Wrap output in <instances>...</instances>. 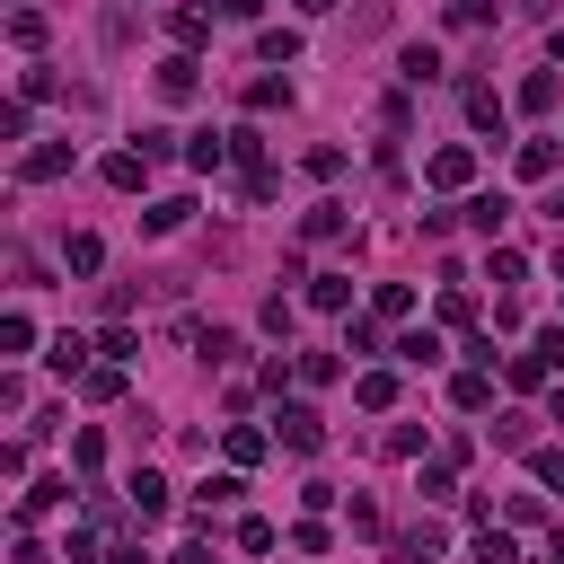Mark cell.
<instances>
[{"label": "cell", "mask_w": 564, "mask_h": 564, "mask_svg": "<svg viewBox=\"0 0 564 564\" xmlns=\"http://www.w3.org/2000/svg\"><path fill=\"white\" fill-rule=\"evenodd\" d=\"M80 388H89V406H115V397H124V362H106V371H89Z\"/></svg>", "instance_id": "27"}, {"label": "cell", "mask_w": 564, "mask_h": 564, "mask_svg": "<svg viewBox=\"0 0 564 564\" xmlns=\"http://www.w3.org/2000/svg\"><path fill=\"white\" fill-rule=\"evenodd\" d=\"M300 239H344V203H318L309 221H300Z\"/></svg>", "instance_id": "30"}, {"label": "cell", "mask_w": 564, "mask_h": 564, "mask_svg": "<svg viewBox=\"0 0 564 564\" xmlns=\"http://www.w3.org/2000/svg\"><path fill=\"white\" fill-rule=\"evenodd\" d=\"M521 177H529V185L555 177V141H521Z\"/></svg>", "instance_id": "29"}, {"label": "cell", "mask_w": 564, "mask_h": 564, "mask_svg": "<svg viewBox=\"0 0 564 564\" xmlns=\"http://www.w3.org/2000/svg\"><path fill=\"white\" fill-rule=\"evenodd\" d=\"M441 318H450V326H467V318H476V300H467V282H450V292H441Z\"/></svg>", "instance_id": "35"}, {"label": "cell", "mask_w": 564, "mask_h": 564, "mask_svg": "<svg viewBox=\"0 0 564 564\" xmlns=\"http://www.w3.org/2000/svg\"><path fill=\"white\" fill-rule=\"evenodd\" d=\"M300 168H309V177H344V151H335V141H318V151H309Z\"/></svg>", "instance_id": "34"}, {"label": "cell", "mask_w": 564, "mask_h": 564, "mask_svg": "<svg viewBox=\"0 0 564 564\" xmlns=\"http://www.w3.org/2000/svg\"><path fill=\"white\" fill-rule=\"evenodd\" d=\"M459 211H467V230H485V239H493V230L512 221V203H503V194H467Z\"/></svg>", "instance_id": "9"}, {"label": "cell", "mask_w": 564, "mask_h": 564, "mask_svg": "<svg viewBox=\"0 0 564 564\" xmlns=\"http://www.w3.org/2000/svg\"><path fill=\"white\" fill-rule=\"evenodd\" d=\"M521 273H529V265H521V247H493V256H485V282H503V292H512Z\"/></svg>", "instance_id": "28"}, {"label": "cell", "mask_w": 564, "mask_h": 564, "mask_svg": "<svg viewBox=\"0 0 564 564\" xmlns=\"http://www.w3.org/2000/svg\"><path fill=\"white\" fill-rule=\"evenodd\" d=\"M141 177H151V151H115V159H106V185H115V194H132Z\"/></svg>", "instance_id": "11"}, {"label": "cell", "mask_w": 564, "mask_h": 564, "mask_svg": "<svg viewBox=\"0 0 564 564\" xmlns=\"http://www.w3.org/2000/svg\"><path fill=\"white\" fill-rule=\"evenodd\" d=\"M106 564H151V555H141V538H115V547H106Z\"/></svg>", "instance_id": "41"}, {"label": "cell", "mask_w": 564, "mask_h": 564, "mask_svg": "<svg viewBox=\"0 0 564 564\" xmlns=\"http://www.w3.org/2000/svg\"><path fill=\"white\" fill-rule=\"evenodd\" d=\"M450 397H459V414H485V406H493V380H485V371L467 362V371L450 380Z\"/></svg>", "instance_id": "10"}, {"label": "cell", "mask_w": 564, "mask_h": 564, "mask_svg": "<svg viewBox=\"0 0 564 564\" xmlns=\"http://www.w3.org/2000/svg\"><path fill=\"white\" fill-rule=\"evenodd\" d=\"M168 36H177V44H211V10H194V0H185V10H168Z\"/></svg>", "instance_id": "16"}, {"label": "cell", "mask_w": 564, "mask_h": 564, "mask_svg": "<svg viewBox=\"0 0 564 564\" xmlns=\"http://www.w3.org/2000/svg\"><path fill=\"white\" fill-rule=\"evenodd\" d=\"M185 211H194V203H185V194H168V203H151V211H141V230H151V239H168V230H185Z\"/></svg>", "instance_id": "17"}, {"label": "cell", "mask_w": 564, "mask_h": 564, "mask_svg": "<svg viewBox=\"0 0 564 564\" xmlns=\"http://www.w3.org/2000/svg\"><path fill=\"white\" fill-rule=\"evenodd\" d=\"M239 493H247L239 476H203V493H194V529H211V512H230Z\"/></svg>", "instance_id": "4"}, {"label": "cell", "mask_w": 564, "mask_h": 564, "mask_svg": "<svg viewBox=\"0 0 564 564\" xmlns=\"http://www.w3.org/2000/svg\"><path fill=\"white\" fill-rule=\"evenodd\" d=\"M292 547H300V555H326L335 538H326V521H300V529H292Z\"/></svg>", "instance_id": "37"}, {"label": "cell", "mask_w": 564, "mask_h": 564, "mask_svg": "<svg viewBox=\"0 0 564 564\" xmlns=\"http://www.w3.org/2000/svg\"><path fill=\"white\" fill-rule=\"evenodd\" d=\"M555 106V70H529V80H521V115H547Z\"/></svg>", "instance_id": "26"}, {"label": "cell", "mask_w": 564, "mask_h": 564, "mask_svg": "<svg viewBox=\"0 0 564 564\" xmlns=\"http://www.w3.org/2000/svg\"><path fill=\"white\" fill-rule=\"evenodd\" d=\"M124 493H132V521H141V529H151V521H168V476L132 467V485H124Z\"/></svg>", "instance_id": "3"}, {"label": "cell", "mask_w": 564, "mask_h": 564, "mask_svg": "<svg viewBox=\"0 0 564 564\" xmlns=\"http://www.w3.org/2000/svg\"><path fill=\"white\" fill-rule=\"evenodd\" d=\"M256 53H265V62H300V27H265Z\"/></svg>", "instance_id": "23"}, {"label": "cell", "mask_w": 564, "mask_h": 564, "mask_svg": "<svg viewBox=\"0 0 564 564\" xmlns=\"http://www.w3.org/2000/svg\"><path fill=\"white\" fill-rule=\"evenodd\" d=\"M53 177H70V151H62V141H44V151H27V185H53Z\"/></svg>", "instance_id": "13"}, {"label": "cell", "mask_w": 564, "mask_h": 564, "mask_svg": "<svg viewBox=\"0 0 564 564\" xmlns=\"http://www.w3.org/2000/svg\"><path fill=\"white\" fill-rule=\"evenodd\" d=\"M467 124L503 141V98H493V89H467Z\"/></svg>", "instance_id": "18"}, {"label": "cell", "mask_w": 564, "mask_h": 564, "mask_svg": "<svg viewBox=\"0 0 564 564\" xmlns=\"http://www.w3.org/2000/svg\"><path fill=\"white\" fill-rule=\"evenodd\" d=\"M98 352H106V362H141V335H132V326H124V318H115V326H106V335H98Z\"/></svg>", "instance_id": "24"}, {"label": "cell", "mask_w": 564, "mask_h": 564, "mask_svg": "<svg viewBox=\"0 0 564 564\" xmlns=\"http://www.w3.org/2000/svg\"><path fill=\"white\" fill-rule=\"evenodd\" d=\"M10 44L36 53V44H44V10H18V18H10Z\"/></svg>", "instance_id": "33"}, {"label": "cell", "mask_w": 564, "mask_h": 564, "mask_svg": "<svg viewBox=\"0 0 564 564\" xmlns=\"http://www.w3.org/2000/svg\"><path fill=\"white\" fill-rule=\"evenodd\" d=\"M70 467L98 476V467H106V433H70Z\"/></svg>", "instance_id": "25"}, {"label": "cell", "mask_w": 564, "mask_h": 564, "mask_svg": "<svg viewBox=\"0 0 564 564\" xmlns=\"http://www.w3.org/2000/svg\"><path fill=\"white\" fill-rule=\"evenodd\" d=\"M70 503V476H36V493L18 503V521H44V512H62Z\"/></svg>", "instance_id": "8"}, {"label": "cell", "mask_w": 564, "mask_h": 564, "mask_svg": "<svg viewBox=\"0 0 564 564\" xmlns=\"http://www.w3.org/2000/svg\"><path fill=\"white\" fill-rule=\"evenodd\" d=\"M529 476L538 485H564V450H529Z\"/></svg>", "instance_id": "38"}, {"label": "cell", "mask_w": 564, "mask_h": 564, "mask_svg": "<svg viewBox=\"0 0 564 564\" xmlns=\"http://www.w3.org/2000/svg\"><path fill=\"white\" fill-rule=\"evenodd\" d=\"M406 309H414L406 282H380V292H371V318H406Z\"/></svg>", "instance_id": "32"}, {"label": "cell", "mask_w": 564, "mask_h": 564, "mask_svg": "<svg viewBox=\"0 0 564 564\" xmlns=\"http://www.w3.org/2000/svg\"><path fill=\"white\" fill-rule=\"evenodd\" d=\"M27 344H36V318L10 309V318H0V352H27Z\"/></svg>", "instance_id": "31"}, {"label": "cell", "mask_w": 564, "mask_h": 564, "mask_svg": "<svg viewBox=\"0 0 564 564\" xmlns=\"http://www.w3.org/2000/svg\"><path fill=\"white\" fill-rule=\"evenodd\" d=\"M397 362H406V371H433V362H441V335H433V326H423V335H397Z\"/></svg>", "instance_id": "12"}, {"label": "cell", "mask_w": 564, "mask_h": 564, "mask_svg": "<svg viewBox=\"0 0 564 564\" xmlns=\"http://www.w3.org/2000/svg\"><path fill=\"white\" fill-rule=\"evenodd\" d=\"M441 547H450V538H441V521H414V529L397 538V564H433Z\"/></svg>", "instance_id": "6"}, {"label": "cell", "mask_w": 564, "mask_h": 564, "mask_svg": "<svg viewBox=\"0 0 564 564\" xmlns=\"http://www.w3.org/2000/svg\"><path fill=\"white\" fill-rule=\"evenodd\" d=\"M273 423H282V450H300V459H318V450H326V423H318V406H282Z\"/></svg>", "instance_id": "2"}, {"label": "cell", "mask_w": 564, "mask_h": 564, "mask_svg": "<svg viewBox=\"0 0 564 564\" xmlns=\"http://www.w3.org/2000/svg\"><path fill=\"white\" fill-rule=\"evenodd\" d=\"M352 397H362L371 414H388V406H397V371H362V380H352Z\"/></svg>", "instance_id": "14"}, {"label": "cell", "mask_w": 564, "mask_h": 564, "mask_svg": "<svg viewBox=\"0 0 564 564\" xmlns=\"http://www.w3.org/2000/svg\"><path fill=\"white\" fill-rule=\"evenodd\" d=\"M300 10H309V18H318V10H335V0H300Z\"/></svg>", "instance_id": "46"}, {"label": "cell", "mask_w": 564, "mask_h": 564, "mask_svg": "<svg viewBox=\"0 0 564 564\" xmlns=\"http://www.w3.org/2000/svg\"><path fill=\"white\" fill-rule=\"evenodd\" d=\"M221 10H230V18H265V0H221Z\"/></svg>", "instance_id": "43"}, {"label": "cell", "mask_w": 564, "mask_h": 564, "mask_svg": "<svg viewBox=\"0 0 564 564\" xmlns=\"http://www.w3.org/2000/svg\"><path fill=\"white\" fill-rule=\"evenodd\" d=\"M423 185H433V194H459V185H476V151H467V141H441V151L423 159Z\"/></svg>", "instance_id": "1"}, {"label": "cell", "mask_w": 564, "mask_h": 564, "mask_svg": "<svg viewBox=\"0 0 564 564\" xmlns=\"http://www.w3.org/2000/svg\"><path fill=\"white\" fill-rule=\"evenodd\" d=\"M221 450H230V467H256V459H265V433H256V423H230Z\"/></svg>", "instance_id": "21"}, {"label": "cell", "mask_w": 564, "mask_h": 564, "mask_svg": "<svg viewBox=\"0 0 564 564\" xmlns=\"http://www.w3.org/2000/svg\"><path fill=\"white\" fill-rule=\"evenodd\" d=\"M62 265H70V273H98V265H106V247H98L89 230H70V239H62Z\"/></svg>", "instance_id": "19"}, {"label": "cell", "mask_w": 564, "mask_h": 564, "mask_svg": "<svg viewBox=\"0 0 564 564\" xmlns=\"http://www.w3.org/2000/svg\"><path fill=\"white\" fill-rule=\"evenodd\" d=\"M547 221H555V230H564V185H555V194H547Z\"/></svg>", "instance_id": "44"}, {"label": "cell", "mask_w": 564, "mask_h": 564, "mask_svg": "<svg viewBox=\"0 0 564 564\" xmlns=\"http://www.w3.org/2000/svg\"><path fill=\"white\" fill-rule=\"evenodd\" d=\"M282 98H292V89H282V80H247V106H256V115H273Z\"/></svg>", "instance_id": "36"}, {"label": "cell", "mask_w": 564, "mask_h": 564, "mask_svg": "<svg viewBox=\"0 0 564 564\" xmlns=\"http://www.w3.org/2000/svg\"><path fill=\"white\" fill-rule=\"evenodd\" d=\"M89 352H98L89 335H53V352H44V362H53L62 380H89Z\"/></svg>", "instance_id": "7"}, {"label": "cell", "mask_w": 564, "mask_h": 564, "mask_svg": "<svg viewBox=\"0 0 564 564\" xmlns=\"http://www.w3.org/2000/svg\"><path fill=\"white\" fill-rule=\"evenodd\" d=\"M397 70H406V89H433V80H441V53H433V44H406Z\"/></svg>", "instance_id": "15"}, {"label": "cell", "mask_w": 564, "mask_h": 564, "mask_svg": "<svg viewBox=\"0 0 564 564\" xmlns=\"http://www.w3.org/2000/svg\"><path fill=\"white\" fill-rule=\"evenodd\" d=\"M151 80H159V98H168V106H185V98H194V53H168Z\"/></svg>", "instance_id": "5"}, {"label": "cell", "mask_w": 564, "mask_h": 564, "mask_svg": "<svg viewBox=\"0 0 564 564\" xmlns=\"http://www.w3.org/2000/svg\"><path fill=\"white\" fill-rule=\"evenodd\" d=\"M547 53H555V62H564V27H547Z\"/></svg>", "instance_id": "45"}, {"label": "cell", "mask_w": 564, "mask_h": 564, "mask_svg": "<svg viewBox=\"0 0 564 564\" xmlns=\"http://www.w3.org/2000/svg\"><path fill=\"white\" fill-rule=\"evenodd\" d=\"M538 352H547V371H564V326H547V335H538Z\"/></svg>", "instance_id": "40"}, {"label": "cell", "mask_w": 564, "mask_h": 564, "mask_svg": "<svg viewBox=\"0 0 564 564\" xmlns=\"http://www.w3.org/2000/svg\"><path fill=\"white\" fill-rule=\"evenodd\" d=\"M450 18H459V27H485V18H493V0H450Z\"/></svg>", "instance_id": "39"}, {"label": "cell", "mask_w": 564, "mask_h": 564, "mask_svg": "<svg viewBox=\"0 0 564 564\" xmlns=\"http://www.w3.org/2000/svg\"><path fill=\"white\" fill-rule=\"evenodd\" d=\"M309 300H318V309H344V300H352V273H309Z\"/></svg>", "instance_id": "22"}, {"label": "cell", "mask_w": 564, "mask_h": 564, "mask_svg": "<svg viewBox=\"0 0 564 564\" xmlns=\"http://www.w3.org/2000/svg\"><path fill=\"white\" fill-rule=\"evenodd\" d=\"M476 564H521L512 529H493V521H485V529H476Z\"/></svg>", "instance_id": "20"}, {"label": "cell", "mask_w": 564, "mask_h": 564, "mask_svg": "<svg viewBox=\"0 0 564 564\" xmlns=\"http://www.w3.org/2000/svg\"><path fill=\"white\" fill-rule=\"evenodd\" d=\"M177 564H221V555H211L203 538H185V547H177Z\"/></svg>", "instance_id": "42"}]
</instances>
